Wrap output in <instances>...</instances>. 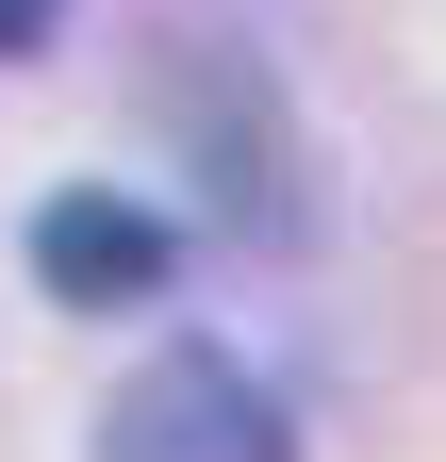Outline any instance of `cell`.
<instances>
[{
    "instance_id": "cell-3",
    "label": "cell",
    "mask_w": 446,
    "mask_h": 462,
    "mask_svg": "<svg viewBox=\"0 0 446 462\" xmlns=\"http://www.w3.org/2000/svg\"><path fill=\"white\" fill-rule=\"evenodd\" d=\"M50 33H67V0H0V67H33Z\"/></svg>"
},
{
    "instance_id": "cell-1",
    "label": "cell",
    "mask_w": 446,
    "mask_h": 462,
    "mask_svg": "<svg viewBox=\"0 0 446 462\" xmlns=\"http://www.w3.org/2000/svg\"><path fill=\"white\" fill-rule=\"evenodd\" d=\"M99 462H298V430H282V396H265L232 346H165V364L116 380Z\"/></svg>"
},
{
    "instance_id": "cell-2",
    "label": "cell",
    "mask_w": 446,
    "mask_h": 462,
    "mask_svg": "<svg viewBox=\"0 0 446 462\" xmlns=\"http://www.w3.org/2000/svg\"><path fill=\"white\" fill-rule=\"evenodd\" d=\"M165 264H182V248H165V215L116 199V182H67V199L33 215V281H50L67 314H149Z\"/></svg>"
}]
</instances>
